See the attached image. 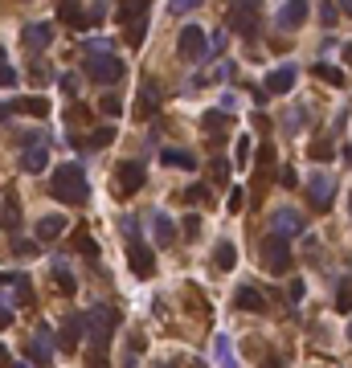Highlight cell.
Here are the masks:
<instances>
[{
	"instance_id": "6da1fadb",
	"label": "cell",
	"mask_w": 352,
	"mask_h": 368,
	"mask_svg": "<svg viewBox=\"0 0 352 368\" xmlns=\"http://www.w3.org/2000/svg\"><path fill=\"white\" fill-rule=\"evenodd\" d=\"M82 323H86V344H90V368H107V344H111V332L119 323V311L99 303L82 315Z\"/></svg>"
},
{
	"instance_id": "7a4b0ae2",
	"label": "cell",
	"mask_w": 352,
	"mask_h": 368,
	"mask_svg": "<svg viewBox=\"0 0 352 368\" xmlns=\"http://www.w3.org/2000/svg\"><path fill=\"white\" fill-rule=\"evenodd\" d=\"M50 193H53V201H62V205H82L86 193H90L86 172L78 164H58L50 176Z\"/></svg>"
},
{
	"instance_id": "3957f363",
	"label": "cell",
	"mask_w": 352,
	"mask_h": 368,
	"mask_svg": "<svg viewBox=\"0 0 352 368\" xmlns=\"http://www.w3.org/2000/svg\"><path fill=\"white\" fill-rule=\"evenodd\" d=\"M144 184H148V168L139 164V160H123V164L115 168V176H111L115 197H135Z\"/></svg>"
},
{
	"instance_id": "277c9868",
	"label": "cell",
	"mask_w": 352,
	"mask_h": 368,
	"mask_svg": "<svg viewBox=\"0 0 352 368\" xmlns=\"http://www.w3.org/2000/svg\"><path fill=\"white\" fill-rule=\"evenodd\" d=\"M82 70H86V78H90V82H102V86L119 82V78L127 74V66L119 62L115 53H107V58H86V62H82Z\"/></svg>"
},
{
	"instance_id": "5b68a950",
	"label": "cell",
	"mask_w": 352,
	"mask_h": 368,
	"mask_svg": "<svg viewBox=\"0 0 352 368\" xmlns=\"http://www.w3.org/2000/svg\"><path fill=\"white\" fill-rule=\"evenodd\" d=\"M107 17V4H95V9H78V4H58V21L70 25V29H90V25H99Z\"/></svg>"
},
{
	"instance_id": "8992f818",
	"label": "cell",
	"mask_w": 352,
	"mask_h": 368,
	"mask_svg": "<svg viewBox=\"0 0 352 368\" xmlns=\"http://www.w3.org/2000/svg\"><path fill=\"white\" fill-rule=\"evenodd\" d=\"M176 50H181V58H185V62H201L205 53H209V37H205V29H197V25H185V29H181V37H176Z\"/></svg>"
},
{
	"instance_id": "52a82bcc",
	"label": "cell",
	"mask_w": 352,
	"mask_h": 368,
	"mask_svg": "<svg viewBox=\"0 0 352 368\" xmlns=\"http://www.w3.org/2000/svg\"><path fill=\"white\" fill-rule=\"evenodd\" d=\"M262 266L270 270V274H283V270H291V246H287L283 237H274L270 234L267 242H262Z\"/></svg>"
},
{
	"instance_id": "ba28073f",
	"label": "cell",
	"mask_w": 352,
	"mask_h": 368,
	"mask_svg": "<svg viewBox=\"0 0 352 368\" xmlns=\"http://www.w3.org/2000/svg\"><path fill=\"white\" fill-rule=\"evenodd\" d=\"M258 25H262V17H258V4H234L230 9V29H234L238 37H258Z\"/></svg>"
},
{
	"instance_id": "9c48e42d",
	"label": "cell",
	"mask_w": 352,
	"mask_h": 368,
	"mask_svg": "<svg viewBox=\"0 0 352 368\" xmlns=\"http://www.w3.org/2000/svg\"><path fill=\"white\" fill-rule=\"evenodd\" d=\"M307 197H311V205H316V213H328V209H332V197H336V180L328 176V172H311Z\"/></svg>"
},
{
	"instance_id": "30bf717a",
	"label": "cell",
	"mask_w": 352,
	"mask_h": 368,
	"mask_svg": "<svg viewBox=\"0 0 352 368\" xmlns=\"http://www.w3.org/2000/svg\"><path fill=\"white\" fill-rule=\"evenodd\" d=\"M127 262H132V270H135V278H151L156 274V254L135 237V242H127Z\"/></svg>"
},
{
	"instance_id": "8fae6325",
	"label": "cell",
	"mask_w": 352,
	"mask_h": 368,
	"mask_svg": "<svg viewBox=\"0 0 352 368\" xmlns=\"http://www.w3.org/2000/svg\"><path fill=\"white\" fill-rule=\"evenodd\" d=\"M270 229H274V237L291 242V237L303 234V217L295 213V209H274V213H270Z\"/></svg>"
},
{
	"instance_id": "7c38bea8",
	"label": "cell",
	"mask_w": 352,
	"mask_h": 368,
	"mask_svg": "<svg viewBox=\"0 0 352 368\" xmlns=\"http://www.w3.org/2000/svg\"><path fill=\"white\" fill-rule=\"evenodd\" d=\"M29 360L33 364H41V368H50V360H53V335H50V323L46 328H37V335L29 340Z\"/></svg>"
},
{
	"instance_id": "4fadbf2b",
	"label": "cell",
	"mask_w": 352,
	"mask_h": 368,
	"mask_svg": "<svg viewBox=\"0 0 352 368\" xmlns=\"http://www.w3.org/2000/svg\"><path fill=\"white\" fill-rule=\"evenodd\" d=\"M295 78H299V66H295V62H283L279 70L267 74V90L270 94H287V90L295 86Z\"/></svg>"
},
{
	"instance_id": "5bb4252c",
	"label": "cell",
	"mask_w": 352,
	"mask_h": 368,
	"mask_svg": "<svg viewBox=\"0 0 352 368\" xmlns=\"http://www.w3.org/2000/svg\"><path fill=\"white\" fill-rule=\"evenodd\" d=\"M135 102H139V107H135V115H139V119L156 115V111H160V86L151 82V78H144V82H139V94H135Z\"/></svg>"
},
{
	"instance_id": "9a60e30c",
	"label": "cell",
	"mask_w": 352,
	"mask_h": 368,
	"mask_svg": "<svg viewBox=\"0 0 352 368\" xmlns=\"http://www.w3.org/2000/svg\"><path fill=\"white\" fill-rule=\"evenodd\" d=\"M303 21H307V4H303V0H291V4H283V9H279L274 25H279V29H299Z\"/></svg>"
},
{
	"instance_id": "2e32d148",
	"label": "cell",
	"mask_w": 352,
	"mask_h": 368,
	"mask_svg": "<svg viewBox=\"0 0 352 368\" xmlns=\"http://www.w3.org/2000/svg\"><path fill=\"white\" fill-rule=\"evenodd\" d=\"M234 303L242 307V311H267V299H262V291L258 286H250V283H242L234 291Z\"/></svg>"
},
{
	"instance_id": "e0dca14e",
	"label": "cell",
	"mask_w": 352,
	"mask_h": 368,
	"mask_svg": "<svg viewBox=\"0 0 352 368\" xmlns=\"http://www.w3.org/2000/svg\"><path fill=\"white\" fill-rule=\"evenodd\" d=\"M53 41V29L50 25H46V21H33V25H25V45H29V50H46V45H50Z\"/></svg>"
},
{
	"instance_id": "ac0fdd59",
	"label": "cell",
	"mask_w": 352,
	"mask_h": 368,
	"mask_svg": "<svg viewBox=\"0 0 352 368\" xmlns=\"http://www.w3.org/2000/svg\"><path fill=\"white\" fill-rule=\"evenodd\" d=\"M82 332H86L82 315H66V319H62V340H58V344H62L66 352H74V348H78V335H82Z\"/></svg>"
},
{
	"instance_id": "d6986e66",
	"label": "cell",
	"mask_w": 352,
	"mask_h": 368,
	"mask_svg": "<svg viewBox=\"0 0 352 368\" xmlns=\"http://www.w3.org/2000/svg\"><path fill=\"white\" fill-rule=\"evenodd\" d=\"M17 221H21L17 188H13V184H9V188H4V234H17Z\"/></svg>"
},
{
	"instance_id": "ffe728a7",
	"label": "cell",
	"mask_w": 352,
	"mask_h": 368,
	"mask_svg": "<svg viewBox=\"0 0 352 368\" xmlns=\"http://www.w3.org/2000/svg\"><path fill=\"white\" fill-rule=\"evenodd\" d=\"M21 168H25V172H46V168H50V148L41 144V148L21 151Z\"/></svg>"
},
{
	"instance_id": "44dd1931",
	"label": "cell",
	"mask_w": 352,
	"mask_h": 368,
	"mask_svg": "<svg viewBox=\"0 0 352 368\" xmlns=\"http://www.w3.org/2000/svg\"><path fill=\"white\" fill-rule=\"evenodd\" d=\"M115 21L127 29V25H135V21H148V4H139V0H127L123 9H115Z\"/></svg>"
},
{
	"instance_id": "7402d4cb",
	"label": "cell",
	"mask_w": 352,
	"mask_h": 368,
	"mask_svg": "<svg viewBox=\"0 0 352 368\" xmlns=\"http://www.w3.org/2000/svg\"><path fill=\"white\" fill-rule=\"evenodd\" d=\"M151 229H156V242H160V246H172L176 225H172V217H168V213H160V209H156V213H151Z\"/></svg>"
},
{
	"instance_id": "603a6c76",
	"label": "cell",
	"mask_w": 352,
	"mask_h": 368,
	"mask_svg": "<svg viewBox=\"0 0 352 368\" xmlns=\"http://www.w3.org/2000/svg\"><path fill=\"white\" fill-rule=\"evenodd\" d=\"M17 111H25V115H33V119H46L50 115V99H41V94H25V99L13 102Z\"/></svg>"
},
{
	"instance_id": "cb8c5ba5",
	"label": "cell",
	"mask_w": 352,
	"mask_h": 368,
	"mask_svg": "<svg viewBox=\"0 0 352 368\" xmlns=\"http://www.w3.org/2000/svg\"><path fill=\"white\" fill-rule=\"evenodd\" d=\"M201 127L205 131H209V139H225V127H230V115H225V111H205L201 115Z\"/></svg>"
},
{
	"instance_id": "d4e9b609",
	"label": "cell",
	"mask_w": 352,
	"mask_h": 368,
	"mask_svg": "<svg viewBox=\"0 0 352 368\" xmlns=\"http://www.w3.org/2000/svg\"><path fill=\"white\" fill-rule=\"evenodd\" d=\"M160 164H168V168H197V156L185 151V148H164L160 151Z\"/></svg>"
},
{
	"instance_id": "484cf974",
	"label": "cell",
	"mask_w": 352,
	"mask_h": 368,
	"mask_svg": "<svg viewBox=\"0 0 352 368\" xmlns=\"http://www.w3.org/2000/svg\"><path fill=\"white\" fill-rule=\"evenodd\" d=\"M62 229H66V217H62V213H53V217H41V221H37V237H41V242L62 237Z\"/></svg>"
},
{
	"instance_id": "4316f807",
	"label": "cell",
	"mask_w": 352,
	"mask_h": 368,
	"mask_svg": "<svg viewBox=\"0 0 352 368\" xmlns=\"http://www.w3.org/2000/svg\"><path fill=\"white\" fill-rule=\"evenodd\" d=\"M213 266H218V270H234L238 266L234 242H218V246H213Z\"/></svg>"
},
{
	"instance_id": "83f0119b",
	"label": "cell",
	"mask_w": 352,
	"mask_h": 368,
	"mask_svg": "<svg viewBox=\"0 0 352 368\" xmlns=\"http://www.w3.org/2000/svg\"><path fill=\"white\" fill-rule=\"evenodd\" d=\"M213 352H218V368H242L234 356V344H230V335H218L213 340Z\"/></svg>"
},
{
	"instance_id": "f1b7e54d",
	"label": "cell",
	"mask_w": 352,
	"mask_h": 368,
	"mask_svg": "<svg viewBox=\"0 0 352 368\" xmlns=\"http://www.w3.org/2000/svg\"><path fill=\"white\" fill-rule=\"evenodd\" d=\"M4 283L17 291V303H21V307H29V303H33V286H29V274H4Z\"/></svg>"
},
{
	"instance_id": "f546056e",
	"label": "cell",
	"mask_w": 352,
	"mask_h": 368,
	"mask_svg": "<svg viewBox=\"0 0 352 368\" xmlns=\"http://www.w3.org/2000/svg\"><path fill=\"white\" fill-rule=\"evenodd\" d=\"M311 74H316L319 82H328V86H344V70H336L332 62H316Z\"/></svg>"
},
{
	"instance_id": "4dcf8cb0",
	"label": "cell",
	"mask_w": 352,
	"mask_h": 368,
	"mask_svg": "<svg viewBox=\"0 0 352 368\" xmlns=\"http://www.w3.org/2000/svg\"><path fill=\"white\" fill-rule=\"evenodd\" d=\"M53 278H58V286H62L66 295H74V291H78V283H74V274H70L66 262H53Z\"/></svg>"
},
{
	"instance_id": "1f68e13d",
	"label": "cell",
	"mask_w": 352,
	"mask_h": 368,
	"mask_svg": "<svg viewBox=\"0 0 352 368\" xmlns=\"http://www.w3.org/2000/svg\"><path fill=\"white\" fill-rule=\"evenodd\" d=\"M99 111L107 119H119V115H123V102H119V94H102V99H99Z\"/></svg>"
},
{
	"instance_id": "d6a6232c",
	"label": "cell",
	"mask_w": 352,
	"mask_h": 368,
	"mask_svg": "<svg viewBox=\"0 0 352 368\" xmlns=\"http://www.w3.org/2000/svg\"><path fill=\"white\" fill-rule=\"evenodd\" d=\"M336 156V144L332 139H316V144H311V160H319V164H324V160H332Z\"/></svg>"
},
{
	"instance_id": "836d02e7",
	"label": "cell",
	"mask_w": 352,
	"mask_h": 368,
	"mask_svg": "<svg viewBox=\"0 0 352 368\" xmlns=\"http://www.w3.org/2000/svg\"><path fill=\"white\" fill-rule=\"evenodd\" d=\"M205 197H209V188H205V184H188L185 193H181V201H185V205H205Z\"/></svg>"
},
{
	"instance_id": "e575fe53",
	"label": "cell",
	"mask_w": 352,
	"mask_h": 368,
	"mask_svg": "<svg viewBox=\"0 0 352 368\" xmlns=\"http://www.w3.org/2000/svg\"><path fill=\"white\" fill-rule=\"evenodd\" d=\"M123 33H127V45H144V33H148V21H135V25H127Z\"/></svg>"
},
{
	"instance_id": "d590c367",
	"label": "cell",
	"mask_w": 352,
	"mask_h": 368,
	"mask_svg": "<svg viewBox=\"0 0 352 368\" xmlns=\"http://www.w3.org/2000/svg\"><path fill=\"white\" fill-rule=\"evenodd\" d=\"M111 139H115V131H111V127H99V131H95L90 139H86V144H90V148H107Z\"/></svg>"
},
{
	"instance_id": "8d00e7d4",
	"label": "cell",
	"mask_w": 352,
	"mask_h": 368,
	"mask_svg": "<svg viewBox=\"0 0 352 368\" xmlns=\"http://www.w3.org/2000/svg\"><path fill=\"white\" fill-rule=\"evenodd\" d=\"M0 86H4V90H13V86H17V70L9 66V62H0Z\"/></svg>"
},
{
	"instance_id": "74e56055",
	"label": "cell",
	"mask_w": 352,
	"mask_h": 368,
	"mask_svg": "<svg viewBox=\"0 0 352 368\" xmlns=\"http://www.w3.org/2000/svg\"><path fill=\"white\" fill-rule=\"evenodd\" d=\"M336 311H352V286H340V291H336Z\"/></svg>"
},
{
	"instance_id": "f35d334b",
	"label": "cell",
	"mask_w": 352,
	"mask_h": 368,
	"mask_svg": "<svg viewBox=\"0 0 352 368\" xmlns=\"http://www.w3.org/2000/svg\"><path fill=\"white\" fill-rule=\"evenodd\" d=\"M230 180V160H213V184Z\"/></svg>"
},
{
	"instance_id": "ab89813d",
	"label": "cell",
	"mask_w": 352,
	"mask_h": 368,
	"mask_svg": "<svg viewBox=\"0 0 352 368\" xmlns=\"http://www.w3.org/2000/svg\"><path fill=\"white\" fill-rule=\"evenodd\" d=\"M185 237H188V242H193V237H201V217H197V213H188V217H185Z\"/></svg>"
},
{
	"instance_id": "60d3db41",
	"label": "cell",
	"mask_w": 352,
	"mask_h": 368,
	"mask_svg": "<svg viewBox=\"0 0 352 368\" xmlns=\"http://www.w3.org/2000/svg\"><path fill=\"white\" fill-rule=\"evenodd\" d=\"M242 205H246V193H242V188H230V213H242Z\"/></svg>"
},
{
	"instance_id": "b9f144b4",
	"label": "cell",
	"mask_w": 352,
	"mask_h": 368,
	"mask_svg": "<svg viewBox=\"0 0 352 368\" xmlns=\"http://www.w3.org/2000/svg\"><path fill=\"white\" fill-rule=\"evenodd\" d=\"M168 9H172V13H176V17H181V13H193V9H197V0H172V4H168Z\"/></svg>"
},
{
	"instance_id": "7bdbcfd3",
	"label": "cell",
	"mask_w": 352,
	"mask_h": 368,
	"mask_svg": "<svg viewBox=\"0 0 352 368\" xmlns=\"http://www.w3.org/2000/svg\"><path fill=\"white\" fill-rule=\"evenodd\" d=\"M250 135H246V139H238V164H246V160H250Z\"/></svg>"
},
{
	"instance_id": "ee69618b",
	"label": "cell",
	"mask_w": 352,
	"mask_h": 368,
	"mask_svg": "<svg viewBox=\"0 0 352 368\" xmlns=\"http://www.w3.org/2000/svg\"><path fill=\"white\" fill-rule=\"evenodd\" d=\"M258 164H262V168L274 164V148H270V144H262V148H258Z\"/></svg>"
},
{
	"instance_id": "f6af8a7d",
	"label": "cell",
	"mask_w": 352,
	"mask_h": 368,
	"mask_svg": "<svg viewBox=\"0 0 352 368\" xmlns=\"http://www.w3.org/2000/svg\"><path fill=\"white\" fill-rule=\"evenodd\" d=\"M319 17H324V25H336V17H340V9H336V4H324V9H319Z\"/></svg>"
},
{
	"instance_id": "bcb514c9",
	"label": "cell",
	"mask_w": 352,
	"mask_h": 368,
	"mask_svg": "<svg viewBox=\"0 0 352 368\" xmlns=\"http://www.w3.org/2000/svg\"><path fill=\"white\" fill-rule=\"evenodd\" d=\"M78 250L90 254V258H99V246H95V237H78Z\"/></svg>"
},
{
	"instance_id": "7dc6e473",
	"label": "cell",
	"mask_w": 352,
	"mask_h": 368,
	"mask_svg": "<svg viewBox=\"0 0 352 368\" xmlns=\"http://www.w3.org/2000/svg\"><path fill=\"white\" fill-rule=\"evenodd\" d=\"M221 111H225V115H234V111H238V99H234V94H221Z\"/></svg>"
},
{
	"instance_id": "c3c4849f",
	"label": "cell",
	"mask_w": 352,
	"mask_h": 368,
	"mask_svg": "<svg viewBox=\"0 0 352 368\" xmlns=\"http://www.w3.org/2000/svg\"><path fill=\"white\" fill-rule=\"evenodd\" d=\"M287 295H291V303H299V299H303V283H299V278H291V286H287Z\"/></svg>"
},
{
	"instance_id": "681fc988",
	"label": "cell",
	"mask_w": 352,
	"mask_h": 368,
	"mask_svg": "<svg viewBox=\"0 0 352 368\" xmlns=\"http://www.w3.org/2000/svg\"><path fill=\"white\" fill-rule=\"evenodd\" d=\"M209 50H213V53H221V50H225V33H221V29H218L213 37H209Z\"/></svg>"
},
{
	"instance_id": "f907efd6",
	"label": "cell",
	"mask_w": 352,
	"mask_h": 368,
	"mask_svg": "<svg viewBox=\"0 0 352 368\" xmlns=\"http://www.w3.org/2000/svg\"><path fill=\"white\" fill-rule=\"evenodd\" d=\"M218 78H221V82H225V78H234V66H230V62H221V66H218Z\"/></svg>"
},
{
	"instance_id": "816d5d0a",
	"label": "cell",
	"mask_w": 352,
	"mask_h": 368,
	"mask_svg": "<svg viewBox=\"0 0 352 368\" xmlns=\"http://www.w3.org/2000/svg\"><path fill=\"white\" fill-rule=\"evenodd\" d=\"M13 250H17V254H33L37 246H33V242H13Z\"/></svg>"
},
{
	"instance_id": "f5cc1de1",
	"label": "cell",
	"mask_w": 352,
	"mask_h": 368,
	"mask_svg": "<svg viewBox=\"0 0 352 368\" xmlns=\"http://www.w3.org/2000/svg\"><path fill=\"white\" fill-rule=\"evenodd\" d=\"M344 164L352 168V144H348V148H344Z\"/></svg>"
},
{
	"instance_id": "db71d44e",
	"label": "cell",
	"mask_w": 352,
	"mask_h": 368,
	"mask_svg": "<svg viewBox=\"0 0 352 368\" xmlns=\"http://www.w3.org/2000/svg\"><path fill=\"white\" fill-rule=\"evenodd\" d=\"M344 62H348V66H352V45H344Z\"/></svg>"
},
{
	"instance_id": "11a10c76",
	"label": "cell",
	"mask_w": 352,
	"mask_h": 368,
	"mask_svg": "<svg viewBox=\"0 0 352 368\" xmlns=\"http://www.w3.org/2000/svg\"><path fill=\"white\" fill-rule=\"evenodd\" d=\"M344 13H348V17H352V0H348V4H344Z\"/></svg>"
},
{
	"instance_id": "9f6ffc18",
	"label": "cell",
	"mask_w": 352,
	"mask_h": 368,
	"mask_svg": "<svg viewBox=\"0 0 352 368\" xmlns=\"http://www.w3.org/2000/svg\"><path fill=\"white\" fill-rule=\"evenodd\" d=\"M193 368H205V360H193Z\"/></svg>"
},
{
	"instance_id": "6f0895ef",
	"label": "cell",
	"mask_w": 352,
	"mask_h": 368,
	"mask_svg": "<svg viewBox=\"0 0 352 368\" xmlns=\"http://www.w3.org/2000/svg\"><path fill=\"white\" fill-rule=\"evenodd\" d=\"M348 340H352V323H348Z\"/></svg>"
},
{
	"instance_id": "680465c9",
	"label": "cell",
	"mask_w": 352,
	"mask_h": 368,
	"mask_svg": "<svg viewBox=\"0 0 352 368\" xmlns=\"http://www.w3.org/2000/svg\"><path fill=\"white\" fill-rule=\"evenodd\" d=\"M156 368H172V364H156Z\"/></svg>"
},
{
	"instance_id": "91938a15",
	"label": "cell",
	"mask_w": 352,
	"mask_h": 368,
	"mask_svg": "<svg viewBox=\"0 0 352 368\" xmlns=\"http://www.w3.org/2000/svg\"><path fill=\"white\" fill-rule=\"evenodd\" d=\"M348 209H352V201H348Z\"/></svg>"
}]
</instances>
